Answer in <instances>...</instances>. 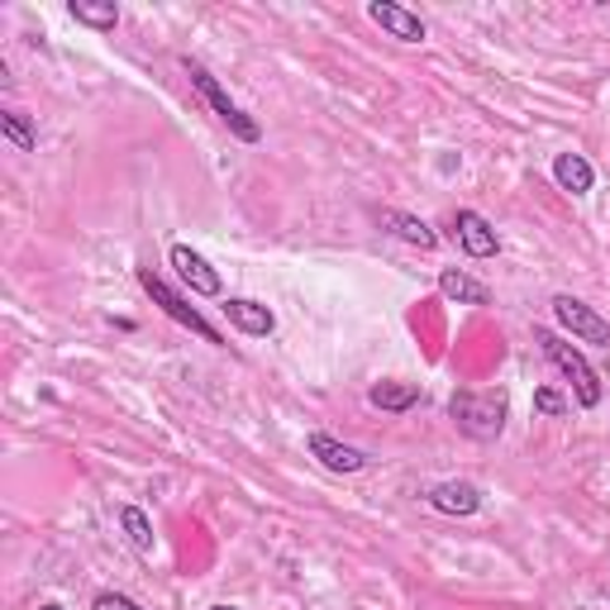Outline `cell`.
Returning <instances> with one entry per match:
<instances>
[{
	"label": "cell",
	"instance_id": "cell-6",
	"mask_svg": "<svg viewBox=\"0 0 610 610\" xmlns=\"http://www.w3.org/2000/svg\"><path fill=\"white\" fill-rule=\"evenodd\" d=\"M168 262L177 268V276H182V282H187L191 291H196V296H219V291H225L219 272H215L211 262H205L191 244H172V248H168Z\"/></svg>",
	"mask_w": 610,
	"mask_h": 610
},
{
	"label": "cell",
	"instance_id": "cell-1",
	"mask_svg": "<svg viewBox=\"0 0 610 610\" xmlns=\"http://www.w3.org/2000/svg\"><path fill=\"white\" fill-rule=\"evenodd\" d=\"M534 343L544 349L549 363L558 368L567 382H573V396H577L581 410H596V406H601V396H606V392H601V377H596V368L587 363V358H581V349H573V343L558 339V335H549V329H534Z\"/></svg>",
	"mask_w": 610,
	"mask_h": 610
},
{
	"label": "cell",
	"instance_id": "cell-15",
	"mask_svg": "<svg viewBox=\"0 0 610 610\" xmlns=\"http://www.w3.org/2000/svg\"><path fill=\"white\" fill-rule=\"evenodd\" d=\"M368 406L400 415V410L420 406V386H415V382H377V386L368 392Z\"/></svg>",
	"mask_w": 610,
	"mask_h": 610
},
{
	"label": "cell",
	"instance_id": "cell-8",
	"mask_svg": "<svg viewBox=\"0 0 610 610\" xmlns=\"http://www.w3.org/2000/svg\"><path fill=\"white\" fill-rule=\"evenodd\" d=\"M453 239L463 244L467 258H496V253H501V239H496V229L477 211H458L453 215Z\"/></svg>",
	"mask_w": 610,
	"mask_h": 610
},
{
	"label": "cell",
	"instance_id": "cell-12",
	"mask_svg": "<svg viewBox=\"0 0 610 610\" xmlns=\"http://www.w3.org/2000/svg\"><path fill=\"white\" fill-rule=\"evenodd\" d=\"M377 225L382 229H392L400 244H410V248H420V253H434L439 248V234L425 225V219H415L406 211H377Z\"/></svg>",
	"mask_w": 610,
	"mask_h": 610
},
{
	"label": "cell",
	"instance_id": "cell-10",
	"mask_svg": "<svg viewBox=\"0 0 610 610\" xmlns=\"http://www.w3.org/2000/svg\"><path fill=\"white\" fill-rule=\"evenodd\" d=\"M425 501L434 506L439 516H477V510H482V487H477V482H439Z\"/></svg>",
	"mask_w": 610,
	"mask_h": 610
},
{
	"label": "cell",
	"instance_id": "cell-21",
	"mask_svg": "<svg viewBox=\"0 0 610 610\" xmlns=\"http://www.w3.org/2000/svg\"><path fill=\"white\" fill-rule=\"evenodd\" d=\"M38 610H63V606H58V601H48V606H38Z\"/></svg>",
	"mask_w": 610,
	"mask_h": 610
},
{
	"label": "cell",
	"instance_id": "cell-2",
	"mask_svg": "<svg viewBox=\"0 0 610 610\" xmlns=\"http://www.w3.org/2000/svg\"><path fill=\"white\" fill-rule=\"evenodd\" d=\"M449 420L463 429L467 439H496L506 429V392H453Z\"/></svg>",
	"mask_w": 610,
	"mask_h": 610
},
{
	"label": "cell",
	"instance_id": "cell-14",
	"mask_svg": "<svg viewBox=\"0 0 610 610\" xmlns=\"http://www.w3.org/2000/svg\"><path fill=\"white\" fill-rule=\"evenodd\" d=\"M439 291L449 301H458V305H487L492 301V291L477 282V276H467V272H458V268H443L439 272Z\"/></svg>",
	"mask_w": 610,
	"mask_h": 610
},
{
	"label": "cell",
	"instance_id": "cell-9",
	"mask_svg": "<svg viewBox=\"0 0 610 610\" xmlns=\"http://www.w3.org/2000/svg\"><path fill=\"white\" fill-rule=\"evenodd\" d=\"M310 458L320 467H329V473H363V467L372 463V453L353 449V443H339L329 434H310Z\"/></svg>",
	"mask_w": 610,
	"mask_h": 610
},
{
	"label": "cell",
	"instance_id": "cell-19",
	"mask_svg": "<svg viewBox=\"0 0 610 610\" xmlns=\"http://www.w3.org/2000/svg\"><path fill=\"white\" fill-rule=\"evenodd\" d=\"M534 410L539 415H567V400L553 392V386H539V392H534Z\"/></svg>",
	"mask_w": 610,
	"mask_h": 610
},
{
	"label": "cell",
	"instance_id": "cell-13",
	"mask_svg": "<svg viewBox=\"0 0 610 610\" xmlns=\"http://www.w3.org/2000/svg\"><path fill=\"white\" fill-rule=\"evenodd\" d=\"M553 182H558L563 191H573V196H587V191L596 187V172L581 152H558V158H553Z\"/></svg>",
	"mask_w": 610,
	"mask_h": 610
},
{
	"label": "cell",
	"instance_id": "cell-11",
	"mask_svg": "<svg viewBox=\"0 0 610 610\" xmlns=\"http://www.w3.org/2000/svg\"><path fill=\"white\" fill-rule=\"evenodd\" d=\"M225 315H229V325L239 329V335H248V339H268L276 329V315L262 301H248V296H229Z\"/></svg>",
	"mask_w": 610,
	"mask_h": 610
},
{
	"label": "cell",
	"instance_id": "cell-4",
	"mask_svg": "<svg viewBox=\"0 0 610 610\" xmlns=\"http://www.w3.org/2000/svg\"><path fill=\"white\" fill-rule=\"evenodd\" d=\"M138 286L148 291V296H152V305H158V310L168 315V320H177L182 329H191V335H196V339H205V343H225V339H219V329H215L211 320H205V315L196 310V305H187L182 296H177V291H172L168 282H162V276H152L148 268H138Z\"/></svg>",
	"mask_w": 610,
	"mask_h": 610
},
{
	"label": "cell",
	"instance_id": "cell-20",
	"mask_svg": "<svg viewBox=\"0 0 610 610\" xmlns=\"http://www.w3.org/2000/svg\"><path fill=\"white\" fill-rule=\"evenodd\" d=\"M91 610H144L138 601H129V596H120V591H101L95 596V606Z\"/></svg>",
	"mask_w": 610,
	"mask_h": 610
},
{
	"label": "cell",
	"instance_id": "cell-7",
	"mask_svg": "<svg viewBox=\"0 0 610 610\" xmlns=\"http://www.w3.org/2000/svg\"><path fill=\"white\" fill-rule=\"evenodd\" d=\"M368 20L372 24H382L386 34L396 38V44H425V20L420 15H410L406 5H396V0H372L368 5Z\"/></svg>",
	"mask_w": 610,
	"mask_h": 610
},
{
	"label": "cell",
	"instance_id": "cell-16",
	"mask_svg": "<svg viewBox=\"0 0 610 610\" xmlns=\"http://www.w3.org/2000/svg\"><path fill=\"white\" fill-rule=\"evenodd\" d=\"M67 15H72L77 24H87V30L110 34L120 24V5H115V0H72V5H67Z\"/></svg>",
	"mask_w": 610,
	"mask_h": 610
},
{
	"label": "cell",
	"instance_id": "cell-22",
	"mask_svg": "<svg viewBox=\"0 0 610 610\" xmlns=\"http://www.w3.org/2000/svg\"><path fill=\"white\" fill-rule=\"evenodd\" d=\"M211 610H239V606H211Z\"/></svg>",
	"mask_w": 610,
	"mask_h": 610
},
{
	"label": "cell",
	"instance_id": "cell-3",
	"mask_svg": "<svg viewBox=\"0 0 610 610\" xmlns=\"http://www.w3.org/2000/svg\"><path fill=\"white\" fill-rule=\"evenodd\" d=\"M182 72L191 77V87H196V91L205 95V101H211V110H215V115H219V120L229 124V134H234V138H244V144H258V138H262V129H258V120H248L244 110H239V105L229 101V91L219 87V81H215L211 72H205L201 63H191V58H182Z\"/></svg>",
	"mask_w": 610,
	"mask_h": 610
},
{
	"label": "cell",
	"instance_id": "cell-5",
	"mask_svg": "<svg viewBox=\"0 0 610 610\" xmlns=\"http://www.w3.org/2000/svg\"><path fill=\"white\" fill-rule=\"evenodd\" d=\"M553 320H558L573 339L596 343V349H610V320H601V315H596L587 301H577V296H553Z\"/></svg>",
	"mask_w": 610,
	"mask_h": 610
},
{
	"label": "cell",
	"instance_id": "cell-17",
	"mask_svg": "<svg viewBox=\"0 0 610 610\" xmlns=\"http://www.w3.org/2000/svg\"><path fill=\"white\" fill-rule=\"evenodd\" d=\"M120 524H124V539H129L134 553H152V520L144 516L138 506H124L120 510Z\"/></svg>",
	"mask_w": 610,
	"mask_h": 610
},
{
	"label": "cell",
	"instance_id": "cell-18",
	"mask_svg": "<svg viewBox=\"0 0 610 610\" xmlns=\"http://www.w3.org/2000/svg\"><path fill=\"white\" fill-rule=\"evenodd\" d=\"M0 134H5L20 152H34V148H38V138H34V129H30V120H24L20 110H0Z\"/></svg>",
	"mask_w": 610,
	"mask_h": 610
}]
</instances>
